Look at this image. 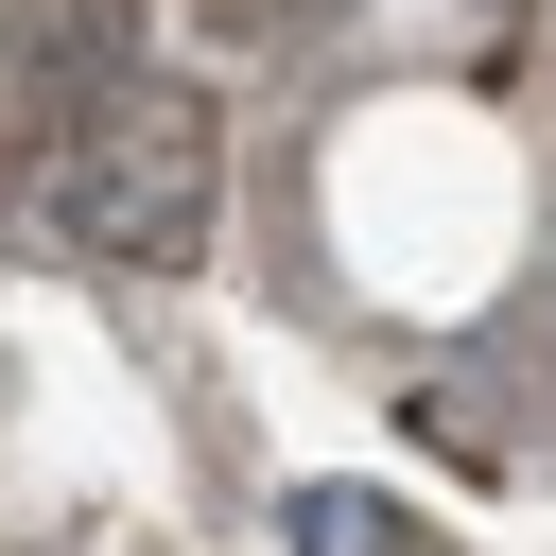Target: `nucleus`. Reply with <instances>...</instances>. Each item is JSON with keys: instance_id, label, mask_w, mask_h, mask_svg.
I'll use <instances>...</instances> for the list:
<instances>
[{"instance_id": "1", "label": "nucleus", "mask_w": 556, "mask_h": 556, "mask_svg": "<svg viewBox=\"0 0 556 556\" xmlns=\"http://www.w3.org/2000/svg\"><path fill=\"white\" fill-rule=\"evenodd\" d=\"M208 122L174 87H104L70 139H52V243L70 261H122V278H174L208 243Z\"/></svg>"}, {"instance_id": "2", "label": "nucleus", "mask_w": 556, "mask_h": 556, "mask_svg": "<svg viewBox=\"0 0 556 556\" xmlns=\"http://www.w3.org/2000/svg\"><path fill=\"white\" fill-rule=\"evenodd\" d=\"M417 539H434V521H417L400 486H330V469L278 486V556H417Z\"/></svg>"}]
</instances>
